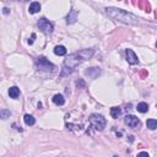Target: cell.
Instances as JSON below:
<instances>
[{"label": "cell", "mask_w": 157, "mask_h": 157, "mask_svg": "<svg viewBox=\"0 0 157 157\" xmlns=\"http://www.w3.org/2000/svg\"><path fill=\"white\" fill-rule=\"evenodd\" d=\"M95 49L89 48V49H82L80 52H76V53L70 54L65 60H64V71H63V76L65 74H70L75 70V68L77 65H80L81 63H84L85 60L90 59V58L94 55Z\"/></svg>", "instance_id": "6da1fadb"}, {"label": "cell", "mask_w": 157, "mask_h": 157, "mask_svg": "<svg viewBox=\"0 0 157 157\" xmlns=\"http://www.w3.org/2000/svg\"><path fill=\"white\" fill-rule=\"evenodd\" d=\"M106 14L112 17V19L117 20L119 22H123L126 25H137L139 24V17L128 13L125 10L117 9V8H106Z\"/></svg>", "instance_id": "7a4b0ae2"}, {"label": "cell", "mask_w": 157, "mask_h": 157, "mask_svg": "<svg viewBox=\"0 0 157 157\" xmlns=\"http://www.w3.org/2000/svg\"><path fill=\"white\" fill-rule=\"evenodd\" d=\"M90 123L92 124V126H94L96 130L102 131L107 125V120H106V118H104L103 115L94 113V114L90 115Z\"/></svg>", "instance_id": "3957f363"}, {"label": "cell", "mask_w": 157, "mask_h": 157, "mask_svg": "<svg viewBox=\"0 0 157 157\" xmlns=\"http://www.w3.org/2000/svg\"><path fill=\"white\" fill-rule=\"evenodd\" d=\"M36 64H37V69L40 71L52 73V71H54V69H55L54 64H52L45 57H38L36 59Z\"/></svg>", "instance_id": "277c9868"}, {"label": "cell", "mask_w": 157, "mask_h": 157, "mask_svg": "<svg viewBox=\"0 0 157 157\" xmlns=\"http://www.w3.org/2000/svg\"><path fill=\"white\" fill-rule=\"evenodd\" d=\"M38 27H39V30L42 31L43 33H45V34H50V33H53V31H54V26H53V24L52 22H49L45 17H42V19H39V21H38Z\"/></svg>", "instance_id": "5b68a950"}, {"label": "cell", "mask_w": 157, "mask_h": 157, "mask_svg": "<svg viewBox=\"0 0 157 157\" xmlns=\"http://www.w3.org/2000/svg\"><path fill=\"white\" fill-rule=\"evenodd\" d=\"M125 55H126V60H128V63H129V64H131V65L139 64V58L133 52V49H125Z\"/></svg>", "instance_id": "8992f818"}, {"label": "cell", "mask_w": 157, "mask_h": 157, "mask_svg": "<svg viewBox=\"0 0 157 157\" xmlns=\"http://www.w3.org/2000/svg\"><path fill=\"white\" fill-rule=\"evenodd\" d=\"M124 121H125V124L130 128H137L140 125V120H139V118H136L135 115H126Z\"/></svg>", "instance_id": "52a82bcc"}, {"label": "cell", "mask_w": 157, "mask_h": 157, "mask_svg": "<svg viewBox=\"0 0 157 157\" xmlns=\"http://www.w3.org/2000/svg\"><path fill=\"white\" fill-rule=\"evenodd\" d=\"M85 74L91 79H96L101 75V69L100 68H90L85 71Z\"/></svg>", "instance_id": "ba28073f"}, {"label": "cell", "mask_w": 157, "mask_h": 157, "mask_svg": "<svg viewBox=\"0 0 157 157\" xmlns=\"http://www.w3.org/2000/svg\"><path fill=\"white\" fill-rule=\"evenodd\" d=\"M76 19H77V11L76 10H71L70 13H69L68 17H66V22L69 25L75 24V22H76Z\"/></svg>", "instance_id": "9c48e42d"}, {"label": "cell", "mask_w": 157, "mask_h": 157, "mask_svg": "<svg viewBox=\"0 0 157 157\" xmlns=\"http://www.w3.org/2000/svg\"><path fill=\"white\" fill-rule=\"evenodd\" d=\"M9 96L11 98H14V100H16V98L20 96V89H19V87H16V86L10 87V89H9Z\"/></svg>", "instance_id": "30bf717a"}, {"label": "cell", "mask_w": 157, "mask_h": 157, "mask_svg": "<svg viewBox=\"0 0 157 157\" xmlns=\"http://www.w3.org/2000/svg\"><path fill=\"white\" fill-rule=\"evenodd\" d=\"M39 10H40V4H39V3L33 1V3L30 4V8H28V11H30V14H37Z\"/></svg>", "instance_id": "8fae6325"}, {"label": "cell", "mask_w": 157, "mask_h": 157, "mask_svg": "<svg viewBox=\"0 0 157 157\" xmlns=\"http://www.w3.org/2000/svg\"><path fill=\"white\" fill-rule=\"evenodd\" d=\"M53 102H54V104H57V106H63V104L65 103V98H64L63 95H55L53 97Z\"/></svg>", "instance_id": "7c38bea8"}, {"label": "cell", "mask_w": 157, "mask_h": 157, "mask_svg": "<svg viewBox=\"0 0 157 157\" xmlns=\"http://www.w3.org/2000/svg\"><path fill=\"white\" fill-rule=\"evenodd\" d=\"M136 109H137V112H140V113H146L149 110V104L146 102H140L137 104Z\"/></svg>", "instance_id": "4fadbf2b"}, {"label": "cell", "mask_w": 157, "mask_h": 157, "mask_svg": "<svg viewBox=\"0 0 157 157\" xmlns=\"http://www.w3.org/2000/svg\"><path fill=\"white\" fill-rule=\"evenodd\" d=\"M54 53L57 55H59V57L65 55L66 54V48L64 47V45H57V47L54 48Z\"/></svg>", "instance_id": "5bb4252c"}, {"label": "cell", "mask_w": 157, "mask_h": 157, "mask_svg": "<svg viewBox=\"0 0 157 157\" xmlns=\"http://www.w3.org/2000/svg\"><path fill=\"white\" fill-rule=\"evenodd\" d=\"M120 114H121V109L119 107H112L110 108V115H112V118L117 119Z\"/></svg>", "instance_id": "9a60e30c"}, {"label": "cell", "mask_w": 157, "mask_h": 157, "mask_svg": "<svg viewBox=\"0 0 157 157\" xmlns=\"http://www.w3.org/2000/svg\"><path fill=\"white\" fill-rule=\"evenodd\" d=\"M24 120L27 125H34V123H36V119H34L33 115H31V114H26L24 117Z\"/></svg>", "instance_id": "2e32d148"}, {"label": "cell", "mask_w": 157, "mask_h": 157, "mask_svg": "<svg viewBox=\"0 0 157 157\" xmlns=\"http://www.w3.org/2000/svg\"><path fill=\"white\" fill-rule=\"evenodd\" d=\"M146 125L150 130H155V129H157V120L156 119H147Z\"/></svg>", "instance_id": "e0dca14e"}, {"label": "cell", "mask_w": 157, "mask_h": 157, "mask_svg": "<svg viewBox=\"0 0 157 157\" xmlns=\"http://www.w3.org/2000/svg\"><path fill=\"white\" fill-rule=\"evenodd\" d=\"M0 114H1V118L3 119H8L10 115H11V112H10V110H8V109H1Z\"/></svg>", "instance_id": "ac0fdd59"}, {"label": "cell", "mask_w": 157, "mask_h": 157, "mask_svg": "<svg viewBox=\"0 0 157 157\" xmlns=\"http://www.w3.org/2000/svg\"><path fill=\"white\" fill-rule=\"evenodd\" d=\"M34 38H36V34H34V33H32L31 38L28 39V44H33V42H34Z\"/></svg>", "instance_id": "d6986e66"}, {"label": "cell", "mask_w": 157, "mask_h": 157, "mask_svg": "<svg viewBox=\"0 0 157 157\" xmlns=\"http://www.w3.org/2000/svg\"><path fill=\"white\" fill-rule=\"evenodd\" d=\"M136 157H150L147 152H140V154H137Z\"/></svg>", "instance_id": "ffe728a7"}, {"label": "cell", "mask_w": 157, "mask_h": 157, "mask_svg": "<svg viewBox=\"0 0 157 157\" xmlns=\"http://www.w3.org/2000/svg\"><path fill=\"white\" fill-rule=\"evenodd\" d=\"M3 13H4V14H9V9H6V8H4V10H3Z\"/></svg>", "instance_id": "44dd1931"}]
</instances>
